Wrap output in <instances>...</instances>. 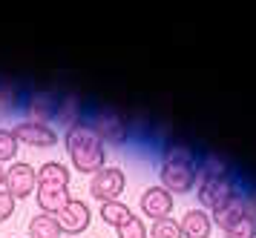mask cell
Wrapping results in <instances>:
<instances>
[{"instance_id":"6da1fadb","label":"cell","mask_w":256,"mask_h":238,"mask_svg":"<svg viewBox=\"0 0 256 238\" xmlns=\"http://www.w3.org/2000/svg\"><path fill=\"white\" fill-rule=\"evenodd\" d=\"M162 187L170 195L190 193L198 181V158L184 144H170L162 158Z\"/></svg>"},{"instance_id":"7a4b0ae2","label":"cell","mask_w":256,"mask_h":238,"mask_svg":"<svg viewBox=\"0 0 256 238\" xmlns=\"http://www.w3.org/2000/svg\"><path fill=\"white\" fill-rule=\"evenodd\" d=\"M64 144H66L72 167L78 172H84V175H95L98 170L106 167L104 141L95 135L90 124H78V126H72V129H66Z\"/></svg>"},{"instance_id":"3957f363","label":"cell","mask_w":256,"mask_h":238,"mask_svg":"<svg viewBox=\"0 0 256 238\" xmlns=\"http://www.w3.org/2000/svg\"><path fill=\"white\" fill-rule=\"evenodd\" d=\"M127 190V175L124 170H118V167H104V170H98L92 175V181H90V195H92L98 204H104V201H118V195Z\"/></svg>"},{"instance_id":"277c9868","label":"cell","mask_w":256,"mask_h":238,"mask_svg":"<svg viewBox=\"0 0 256 238\" xmlns=\"http://www.w3.org/2000/svg\"><path fill=\"white\" fill-rule=\"evenodd\" d=\"M198 204H202V210L204 213H216L219 207H224L228 201H233L236 198V181L233 178H213V181H198Z\"/></svg>"},{"instance_id":"5b68a950","label":"cell","mask_w":256,"mask_h":238,"mask_svg":"<svg viewBox=\"0 0 256 238\" xmlns=\"http://www.w3.org/2000/svg\"><path fill=\"white\" fill-rule=\"evenodd\" d=\"M3 190L12 195L14 201H18V198H29V195H35V190H38V170L32 167V164L14 161L12 167L6 170V184H3Z\"/></svg>"},{"instance_id":"8992f818","label":"cell","mask_w":256,"mask_h":238,"mask_svg":"<svg viewBox=\"0 0 256 238\" xmlns=\"http://www.w3.org/2000/svg\"><path fill=\"white\" fill-rule=\"evenodd\" d=\"M92 132L101 138V141H110V144L121 147V144H127V138H130V126H127V121L118 112H112V109H98L95 118H92Z\"/></svg>"},{"instance_id":"52a82bcc","label":"cell","mask_w":256,"mask_h":238,"mask_svg":"<svg viewBox=\"0 0 256 238\" xmlns=\"http://www.w3.org/2000/svg\"><path fill=\"white\" fill-rule=\"evenodd\" d=\"M176 210V195H170L164 187H147L141 193V213L152 221L170 218V213Z\"/></svg>"},{"instance_id":"ba28073f","label":"cell","mask_w":256,"mask_h":238,"mask_svg":"<svg viewBox=\"0 0 256 238\" xmlns=\"http://www.w3.org/2000/svg\"><path fill=\"white\" fill-rule=\"evenodd\" d=\"M12 135L18 138V144H26V147H55L58 144L55 129L40 121H20L12 129Z\"/></svg>"},{"instance_id":"9c48e42d","label":"cell","mask_w":256,"mask_h":238,"mask_svg":"<svg viewBox=\"0 0 256 238\" xmlns=\"http://www.w3.org/2000/svg\"><path fill=\"white\" fill-rule=\"evenodd\" d=\"M58 224L64 230V236H78L84 230L90 227V221H92V213H90V207L84 204L81 198H72L70 204L60 210L58 216Z\"/></svg>"},{"instance_id":"30bf717a","label":"cell","mask_w":256,"mask_h":238,"mask_svg":"<svg viewBox=\"0 0 256 238\" xmlns=\"http://www.w3.org/2000/svg\"><path fill=\"white\" fill-rule=\"evenodd\" d=\"M58 95H52V92H35V95H29L24 101V109L29 115V121H40V124H46V118H55L58 112Z\"/></svg>"},{"instance_id":"8fae6325","label":"cell","mask_w":256,"mask_h":238,"mask_svg":"<svg viewBox=\"0 0 256 238\" xmlns=\"http://www.w3.org/2000/svg\"><path fill=\"white\" fill-rule=\"evenodd\" d=\"M35 198H38V207H40L46 216H58L60 210L72 201L70 187H38Z\"/></svg>"},{"instance_id":"7c38bea8","label":"cell","mask_w":256,"mask_h":238,"mask_svg":"<svg viewBox=\"0 0 256 238\" xmlns=\"http://www.w3.org/2000/svg\"><path fill=\"white\" fill-rule=\"evenodd\" d=\"M178 224H182L184 238H210V230H213L210 213H204V210H187Z\"/></svg>"},{"instance_id":"4fadbf2b","label":"cell","mask_w":256,"mask_h":238,"mask_svg":"<svg viewBox=\"0 0 256 238\" xmlns=\"http://www.w3.org/2000/svg\"><path fill=\"white\" fill-rule=\"evenodd\" d=\"M242 216H248V201H244L242 195H236L233 201H228L224 207H219L216 213H210V221H213V227H219L222 233H224V230L233 227Z\"/></svg>"},{"instance_id":"5bb4252c","label":"cell","mask_w":256,"mask_h":238,"mask_svg":"<svg viewBox=\"0 0 256 238\" xmlns=\"http://www.w3.org/2000/svg\"><path fill=\"white\" fill-rule=\"evenodd\" d=\"M213 178H230V164L219 152H204L198 158V181H213Z\"/></svg>"},{"instance_id":"9a60e30c","label":"cell","mask_w":256,"mask_h":238,"mask_svg":"<svg viewBox=\"0 0 256 238\" xmlns=\"http://www.w3.org/2000/svg\"><path fill=\"white\" fill-rule=\"evenodd\" d=\"M84 103L78 95H60L58 101V112H55V121H60V124L66 126V129H72V126L84 124Z\"/></svg>"},{"instance_id":"2e32d148","label":"cell","mask_w":256,"mask_h":238,"mask_svg":"<svg viewBox=\"0 0 256 238\" xmlns=\"http://www.w3.org/2000/svg\"><path fill=\"white\" fill-rule=\"evenodd\" d=\"M38 187H70V170L58 161H46L38 170Z\"/></svg>"},{"instance_id":"e0dca14e","label":"cell","mask_w":256,"mask_h":238,"mask_svg":"<svg viewBox=\"0 0 256 238\" xmlns=\"http://www.w3.org/2000/svg\"><path fill=\"white\" fill-rule=\"evenodd\" d=\"M29 238H64V230H60L55 216L38 213V216L29 221Z\"/></svg>"},{"instance_id":"ac0fdd59","label":"cell","mask_w":256,"mask_h":238,"mask_svg":"<svg viewBox=\"0 0 256 238\" xmlns=\"http://www.w3.org/2000/svg\"><path fill=\"white\" fill-rule=\"evenodd\" d=\"M98 216H101L104 224H110L112 230H118V227H124L130 218H132V210H130L124 201H104L101 210H98Z\"/></svg>"},{"instance_id":"d6986e66","label":"cell","mask_w":256,"mask_h":238,"mask_svg":"<svg viewBox=\"0 0 256 238\" xmlns=\"http://www.w3.org/2000/svg\"><path fill=\"white\" fill-rule=\"evenodd\" d=\"M150 238H184L182 236V224L176 218H162V221H152L147 227Z\"/></svg>"},{"instance_id":"ffe728a7","label":"cell","mask_w":256,"mask_h":238,"mask_svg":"<svg viewBox=\"0 0 256 238\" xmlns=\"http://www.w3.org/2000/svg\"><path fill=\"white\" fill-rule=\"evenodd\" d=\"M224 238H256V218L248 213V216H242L233 227L224 230Z\"/></svg>"},{"instance_id":"44dd1931","label":"cell","mask_w":256,"mask_h":238,"mask_svg":"<svg viewBox=\"0 0 256 238\" xmlns=\"http://www.w3.org/2000/svg\"><path fill=\"white\" fill-rule=\"evenodd\" d=\"M24 101V95L18 92L14 83H0V112H14Z\"/></svg>"},{"instance_id":"7402d4cb","label":"cell","mask_w":256,"mask_h":238,"mask_svg":"<svg viewBox=\"0 0 256 238\" xmlns=\"http://www.w3.org/2000/svg\"><path fill=\"white\" fill-rule=\"evenodd\" d=\"M18 138L12 135V129H3L0 126V164H6V161H14L18 158Z\"/></svg>"},{"instance_id":"603a6c76","label":"cell","mask_w":256,"mask_h":238,"mask_svg":"<svg viewBox=\"0 0 256 238\" xmlns=\"http://www.w3.org/2000/svg\"><path fill=\"white\" fill-rule=\"evenodd\" d=\"M116 236L118 238H150V236H147V224H144L138 216H132L124 227H118Z\"/></svg>"},{"instance_id":"cb8c5ba5","label":"cell","mask_w":256,"mask_h":238,"mask_svg":"<svg viewBox=\"0 0 256 238\" xmlns=\"http://www.w3.org/2000/svg\"><path fill=\"white\" fill-rule=\"evenodd\" d=\"M12 216H14V198L3 190V193H0V224L9 221Z\"/></svg>"},{"instance_id":"d4e9b609","label":"cell","mask_w":256,"mask_h":238,"mask_svg":"<svg viewBox=\"0 0 256 238\" xmlns=\"http://www.w3.org/2000/svg\"><path fill=\"white\" fill-rule=\"evenodd\" d=\"M244 201H248V213H250V216L256 218V187H254V190H250V195H248Z\"/></svg>"},{"instance_id":"484cf974","label":"cell","mask_w":256,"mask_h":238,"mask_svg":"<svg viewBox=\"0 0 256 238\" xmlns=\"http://www.w3.org/2000/svg\"><path fill=\"white\" fill-rule=\"evenodd\" d=\"M3 184H6V170H3V164H0V193H3Z\"/></svg>"}]
</instances>
